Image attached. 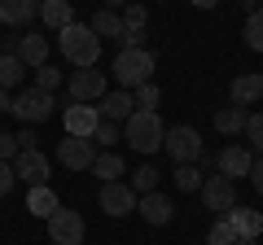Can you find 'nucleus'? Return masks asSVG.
I'll list each match as a JSON object with an SVG mask.
<instances>
[{"mask_svg":"<svg viewBox=\"0 0 263 245\" xmlns=\"http://www.w3.org/2000/svg\"><path fill=\"white\" fill-rule=\"evenodd\" d=\"M57 44H62V57L75 70L97 66V57H101V39H97V31L84 27V22H70L66 31H57Z\"/></svg>","mask_w":263,"mask_h":245,"instance_id":"f257e3e1","label":"nucleus"},{"mask_svg":"<svg viewBox=\"0 0 263 245\" xmlns=\"http://www.w3.org/2000/svg\"><path fill=\"white\" fill-rule=\"evenodd\" d=\"M123 140L136 153H158L162 140H167V127H162L158 110H136L127 122H123Z\"/></svg>","mask_w":263,"mask_h":245,"instance_id":"f03ea898","label":"nucleus"},{"mask_svg":"<svg viewBox=\"0 0 263 245\" xmlns=\"http://www.w3.org/2000/svg\"><path fill=\"white\" fill-rule=\"evenodd\" d=\"M154 53L149 48H119V57H114V84L119 88H127V92H136L141 84H149L154 79Z\"/></svg>","mask_w":263,"mask_h":245,"instance_id":"7ed1b4c3","label":"nucleus"},{"mask_svg":"<svg viewBox=\"0 0 263 245\" xmlns=\"http://www.w3.org/2000/svg\"><path fill=\"white\" fill-rule=\"evenodd\" d=\"M53 92H44V88H35V84H27L18 96H13V110L9 114H18L27 127H35V122H44V118H53Z\"/></svg>","mask_w":263,"mask_h":245,"instance_id":"20e7f679","label":"nucleus"},{"mask_svg":"<svg viewBox=\"0 0 263 245\" xmlns=\"http://www.w3.org/2000/svg\"><path fill=\"white\" fill-rule=\"evenodd\" d=\"M162 149H167V158L180 167V162H202L206 145H202V136H197L193 127H167V140H162Z\"/></svg>","mask_w":263,"mask_h":245,"instance_id":"39448f33","label":"nucleus"},{"mask_svg":"<svg viewBox=\"0 0 263 245\" xmlns=\"http://www.w3.org/2000/svg\"><path fill=\"white\" fill-rule=\"evenodd\" d=\"M66 92H70V101H79V105H97L110 88H105V75L97 66H84V70H75V75L66 79Z\"/></svg>","mask_w":263,"mask_h":245,"instance_id":"423d86ee","label":"nucleus"},{"mask_svg":"<svg viewBox=\"0 0 263 245\" xmlns=\"http://www.w3.org/2000/svg\"><path fill=\"white\" fill-rule=\"evenodd\" d=\"M57 162H62L66 171H92L97 145L88 140V136H66V140H57Z\"/></svg>","mask_w":263,"mask_h":245,"instance_id":"0eeeda50","label":"nucleus"},{"mask_svg":"<svg viewBox=\"0 0 263 245\" xmlns=\"http://www.w3.org/2000/svg\"><path fill=\"white\" fill-rule=\"evenodd\" d=\"M48 223V241L53 245H84V215L79 210H57L53 219H44Z\"/></svg>","mask_w":263,"mask_h":245,"instance_id":"6e6552de","label":"nucleus"},{"mask_svg":"<svg viewBox=\"0 0 263 245\" xmlns=\"http://www.w3.org/2000/svg\"><path fill=\"white\" fill-rule=\"evenodd\" d=\"M202 206L215 210V215H228L237 206V184L228 175H206L202 179Z\"/></svg>","mask_w":263,"mask_h":245,"instance_id":"1a4fd4ad","label":"nucleus"},{"mask_svg":"<svg viewBox=\"0 0 263 245\" xmlns=\"http://www.w3.org/2000/svg\"><path fill=\"white\" fill-rule=\"evenodd\" d=\"M136 193H132V184H123V179H114V184H101V197H97V206L105 210L110 219H123V215H132L136 210Z\"/></svg>","mask_w":263,"mask_h":245,"instance_id":"9d476101","label":"nucleus"},{"mask_svg":"<svg viewBox=\"0 0 263 245\" xmlns=\"http://www.w3.org/2000/svg\"><path fill=\"white\" fill-rule=\"evenodd\" d=\"M48 171H53V162H48L40 149H22L18 158H13V175H18L22 184H31V189L48 184Z\"/></svg>","mask_w":263,"mask_h":245,"instance_id":"9b49d317","label":"nucleus"},{"mask_svg":"<svg viewBox=\"0 0 263 245\" xmlns=\"http://www.w3.org/2000/svg\"><path fill=\"white\" fill-rule=\"evenodd\" d=\"M250 167H254V153L246 149V145H237V140L224 145V149L215 153V171H219V175H228L233 184H237L241 175H250Z\"/></svg>","mask_w":263,"mask_h":245,"instance_id":"f8f14e48","label":"nucleus"},{"mask_svg":"<svg viewBox=\"0 0 263 245\" xmlns=\"http://www.w3.org/2000/svg\"><path fill=\"white\" fill-rule=\"evenodd\" d=\"M224 219L233 223L237 245H259V236H263V215H259V210H250V206H233Z\"/></svg>","mask_w":263,"mask_h":245,"instance_id":"ddd939ff","label":"nucleus"},{"mask_svg":"<svg viewBox=\"0 0 263 245\" xmlns=\"http://www.w3.org/2000/svg\"><path fill=\"white\" fill-rule=\"evenodd\" d=\"M97 122H101V114H97V105H66V114H62V127H66V136H88L92 140V132H97Z\"/></svg>","mask_w":263,"mask_h":245,"instance_id":"4468645a","label":"nucleus"},{"mask_svg":"<svg viewBox=\"0 0 263 245\" xmlns=\"http://www.w3.org/2000/svg\"><path fill=\"white\" fill-rule=\"evenodd\" d=\"M97 114L110 122H127L132 114H136V96L127 92V88H119V92H105L101 101H97Z\"/></svg>","mask_w":263,"mask_h":245,"instance_id":"2eb2a0df","label":"nucleus"},{"mask_svg":"<svg viewBox=\"0 0 263 245\" xmlns=\"http://www.w3.org/2000/svg\"><path fill=\"white\" fill-rule=\"evenodd\" d=\"M136 210H141V219H145V223H154V228H167L171 219H176V206H171V201L162 197L158 189H154V193H145V197L136 201Z\"/></svg>","mask_w":263,"mask_h":245,"instance_id":"dca6fc26","label":"nucleus"},{"mask_svg":"<svg viewBox=\"0 0 263 245\" xmlns=\"http://www.w3.org/2000/svg\"><path fill=\"white\" fill-rule=\"evenodd\" d=\"M48 35H35V31H27V35H18V44H13V53L22 57V62H27V66H48Z\"/></svg>","mask_w":263,"mask_h":245,"instance_id":"f3484780","label":"nucleus"},{"mask_svg":"<svg viewBox=\"0 0 263 245\" xmlns=\"http://www.w3.org/2000/svg\"><path fill=\"white\" fill-rule=\"evenodd\" d=\"M263 101V70H246L233 79V105H259Z\"/></svg>","mask_w":263,"mask_h":245,"instance_id":"a211bd4d","label":"nucleus"},{"mask_svg":"<svg viewBox=\"0 0 263 245\" xmlns=\"http://www.w3.org/2000/svg\"><path fill=\"white\" fill-rule=\"evenodd\" d=\"M31 18H40V0H0L5 27H31Z\"/></svg>","mask_w":263,"mask_h":245,"instance_id":"6ab92c4d","label":"nucleus"},{"mask_svg":"<svg viewBox=\"0 0 263 245\" xmlns=\"http://www.w3.org/2000/svg\"><path fill=\"white\" fill-rule=\"evenodd\" d=\"M40 22L48 31H66L75 22V5L70 0H40Z\"/></svg>","mask_w":263,"mask_h":245,"instance_id":"aec40b11","label":"nucleus"},{"mask_svg":"<svg viewBox=\"0 0 263 245\" xmlns=\"http://www.w3.org/2000/svg\"><path fill=\"white\" fill-rule=\"evenodd\" d=\"M246 122H250V110L246 105H224L215 114V132L219 136H246Z\"/></svg>","mask_w":263,"mask_h":245,"instance_id":"412c9836","label":"nucleus"},{"mask_svg":"<svg viewBox=\"0 0 263 245\" xmlns=\"http://www.w3.org/2000/svg\"><path fill=\"white\" fill-rule=\"evenodd\" d=\"M27 210H31L35 219H53L57 210H62V201H57V193L48 189V184H40V189L27 193Z\"/></svg>","mask_w":263,"mask_h":245,"instance_id":"4be33fe9","label":"nucleus"},{"mask_svg":"<svg viewBox=\"0 0 263 245\" xmlns=\"http://www.w3.org/2000/svg\"><path fill=\"white\" fill-rule=\"evenodd\" d=\"M92 175L101 179V184H114L119 175H127V162H123L114 149H110V153H97V162H92Z\"/></svg>","mask_w":263,"mask_h":245,"instance_id":"5701e85b","label":"nucleus"},{"mask_svg":"<svg viewBox=\"0 0 263 245\" xmlns=\"http://www.w3.org/2000/svg\"><path fill=\"white\" fill-rule=\"evenodd\" d=\"M22 79H27V62H22L18 53H0V88L9 92V88H18Z\"/></svg>","mask_w":263,"mask_h":245,"instance_id":"b1692460","label":"nucleus"},{"mask_svg":"<svg viewBox=\"0 0 263 245\" xmlns=\"http://www.w3.org/2000/svg\"><path fill=\"white\" fill-rule=\"evenodd\" d=\"M92 31H97V39H119V35H123V13L97 9V13H92Z\"/></svg>","mask_w":263,"mask_h":245,"instance_id":"393cba45","label":"nucleus"},{"mask_svg":"<svg viewBox=\"0 0 263 245\" xmlns=\"http://www.w3.org/2000/svg\"><path fill=\"white\" fill-rule=\"evenodd\" d=\"M171 175H176V189L180 193H202V167H197V162H180Z\"/></svg>","mask_w":263,"mask_h":245,"instance_id":"a878e982","label":"nucleus"},{"mask_svg":"<svg viewBox=\"0 0 263 245\" xmlns=\"http://www.w3.org/2000/svg\"><path fill=\"white\" fill-rule=\"evenodd\" d=\"M154 189H158V167L145 162V167L132 171V193H136V197H145V193H154Z\"/></svg>","mask_w":263,"mask_h":245,"instance_id":"bb28decb","label":"nucleus"},{"mask_svg":"<svg viewBox=\"0 0 263 245\" xmlns=\"http://www.w3.org/2000/svg\"><path fill=\"white\" fill-rule=\"evenodd\" d=\"M246 44L254 48V53H263V9H254V13H246Z\"/></svg>","mask_w":263,"mask_h":245,"instance_id":"cd10ccee","label":"nucleus"},{"mask_svg":"<svg viewBox=\"0 0 263 245\" xmlns=\"http://www.w3.org/2000/svg\"><path fill=\"white\" fill-rule=\"evenodd\" d=\"M119 140H123V122H110V118H101V122H97L92 145H105V149H110V145H119Z\"/></svg>","mask_w":263,"mask_h":245,"instance_id":"c85d7f7f","label":"nucleus"},{"mask_svg":"<svg viewBox=\"0 0 263 245\" xmlns=\"http://www.w3.org/2000/svg\"><path fill=\"white\" fill-rule=\"evenodd\" d=\"M206 245H237V232H233V223H228L224 215L211 223V232H206Z\"/></svg>","mask_w":263,"mask_h":245,"instance_id":"c756f323","label":"nucleus"},{"mask_svg":"<svg viewBox=\"0 0 263 245\" xmlns=\"http://www.w3.org/2000/svg\"><path fill=\"white\" fill-rule=\"evenodd\" d=\"M132 96H136V110H158V101H162V88L149 79V84H141Z\"/></svg>","mask_w":263,"mask_h":245,"instance_id":"7c9ffc66","label":"nucleus"},{"mask_svg":"<svg viewBox=\"0 0 263 245\" xmlns=\"http://www.w3.org/2000/svg\"><path fill=\"white\" fill-rule=\"evenodd\" d=\"M145 22H149V9L132 0L127 9H123V31H145Z\"/></svg>","mask_w":263,"mask_h":245,"instance_id":"2f4dec72","label":"nucleus"},{"mask_svg":"<svg viewBox=\"0 0 263 245\" xmlns=\"http://www.w3.org/2000/svg\"><path fill=\"white\" fill-rule=\"evenodd\" d=\"M246 140H250V149L263 158V114H250V122H246Z\"/></svg>","mask_w":263,"mask_h":245,"instance_id":"473e14b6","label":"nucleus"},{"mask_svg":"<svg viewBox=\"0 0 263 245\" xmlns=\"http://www.w3.org/2000/svg\"><path fill=\"white\" fill-rule=\"evenodd\" d=\"M35 88L57 92V88H62V70H57V66H40V70H35Z\"/></svg>","mask_w":263,"mask_h":245,"instance_id":"72a5a7b5","label":"nucleus"},{"mask_svg":"<svg viewBox=\"0 0 263 245\" xmlns=\"http://www.w3.org/2000/svg\"><path fill=\"white\" fill-rule=\"evenodd\" d=\"M18 153H22L18 136H13V132H0V162H13Z\"/></svg>","mask_w":263,"mask_h":245,"instance_id":"f704fd0d","label":"nucleus"},{"mask_svg":"<svg viewBox=\"0 0 263 245\" xmlns=\"http://www.w3.org/2000/svg\"><path fill=\"white\" fill-rule=\"evenodd\" d=\"M13 184H18V175H13V162H0V197H9Z\"/></svg>","mask_w":263,"mask_h":245,"instance_id":"c9c22d12","label":"nucleus"},{"mask_svg":"<svg viewBox=\"0 0 263 245\" xmlns=\"http://www.w3.org/2000/svg\"><path fill=\"white\" fill-rule=\"evenodd\" d=\"M250 184H254V193H263V158H254V167H250Z\"/></svg>","mask_w":263,"mask_h":245,"instance_id":"e433bc0d","label":"nucleus"},{"mask_svg":"<svg viewBox=\"0 0 263 245\" xmlns=\"http://www.w3.org/2000/svg\"><path fill=\"white\" fill-rule=\"evenodd\" d=\"M18 145H22V149H35V132H31L27 122H22V132H18Z\"/></svg>","mask_w":263,"mask_h":245,"instance_id":"4c0bfd02","label":"nucleus"},{"mask_svg":"<svg viewBox=\"0 0 263 245\" xmlns=\"http://www.w3.org/2000/svg\"><path fill=\"white\" fill-rule=\"evenodd\" d=\"M127 5H132V0H101V9H114V13H123Z\"/></svg>","mask_w":263,"mask_h":245,"instance_id":"58836bf2","label":"nucleus"},{"mask_svg":"<svg viewBox=\"0 0 263 245\" xmlns=\"http://www.w3.org/2000/svg\"><path fill=\"white\" fill-rule=\"evenodd\" d=\"M5 110H13V96L5 92V88H0V114H5Z\"/></svg>","mask_w":263,"mask_h":245,"instance_id":"ea45409f","label":"nucleus"},{"mask_svg":"<svg viewBox=\"0 0 263 245\" xmlns=\"http://www.w3.org/2000/svg\"><path fill=\"white\" fill-rule=\"evenodd\" d=\"M237 5H241L246 13H254V9H259V0H237Z\"/></svg>","mask_w":263,"mask_h":245,"instance_id":"a19ab883","label":"nucleus"},{"mask_svg":"<svg viewBox=\"0 0 263 245\" xmlns=\"http://www.w3.org/2000/svg\"><path fill=\"white\" fill-rule=\"evenodd\" d=\"M193 5H197V9H215L219 0H193Z\"/></svg>","mask_w":263,"mask_h":245,"instance_id":"79ce46f5","label":"nucleus"}]
</instances>
